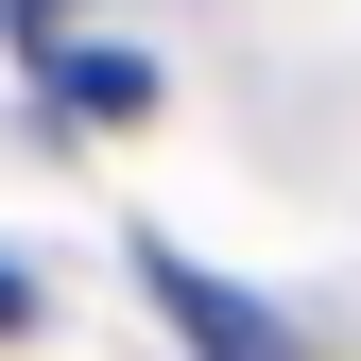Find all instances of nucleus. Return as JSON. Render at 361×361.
<instances>
[{
  "instance_id": "f257e3e1",
  "label": "nucleus",
  "mask_w": 361,
  "mask_h": 361,
  "mask_svg": "<svg viewBox=\"0 0 361 361\" xmlns=\"http://www.w3.org/2000/svg\"><path fill=\"white\" fill-rule=\"evenodd\" d=\"M138 276H155V310H172V327H190V361H310L276 310H258L241 276H207L190 241H138Z\"/></svg>"
},
{
  "instance_id": "f03ea898",
  "label": "nucleus",
  "mask_w": 361,
  "mask_h": 361,
  "mask_svg": "<svg viewBox=\"0 0 361 361\" xmlns=\"http://www.w3.org/2000/svg\"><path fill=\"white\" fill-rule=\"evenodd\" d=\"M52 104H86V121H138V104H155V52H69V69H52Z\"/></svg>"
},
{
  "instance_id": "7ed1b4c3",
  "label": "nucleus",
  "mask_w": 361,
  "mask_h": 361,
  "mask_svg": "<svg viewBox=\"0 0 361 361\" xmlns=\"http://www.w3.org/2000/svg\"><path fill=\"white\" fill-rule=\"evenodd\" d=\"M0 18H18V69H35V86L69 69V18H52V0H0Z\"/></svg>"
},
{
  "instance_id": "20e7f679",
  "label": "nucleus",
  "mask_w": 361,
  "mask_h": 361,
  "mask_svg": "<svg viewBox=\"0 0 361 361\" xmlns=\"http://www.w3.org/2000/svg\"><path fill=\"white\" fill-rule=\"evenodd\" d=\"M18 310H35V293H18V258H0V327H18Z\"/></svg>"
}]
</instances>
